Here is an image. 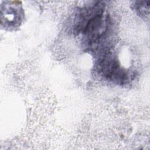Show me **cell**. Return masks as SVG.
<instances>
[{
    "instance_id": "obj_1",
    "label": "cell",
    "mask_w": 150,
    "mask_h": 150,
    "mask_svg": "<svg viewBox=\"0 0 150 150\" xmlns=\"http://www.w3.org/2000/svg\"><path fill=\"white\" fill-rule=\"evenodd\" d=\"M103 75L117 83H122L125 80L126 73L118 64V63L110 56H105L100 64Z\"/></svg>"
},
{
    "instance_id": "obj_2",
    "label": "cell",
    "mask_w": 150,
    "mask_h": 150,
    "mask_svg": "<svg viewBox=\"0 0 150 150\" xmlns=\"http://www.w3.org/2000/svg\"><path fill=\"white\" fill-rule=\"evenodd\" d=\"M149 2L147 1H140L138 2L136 4L135 8L139 12L140 14L142 15H145L146 11L145 9L149 10Z\"/></svg>"
}]
</instances>
